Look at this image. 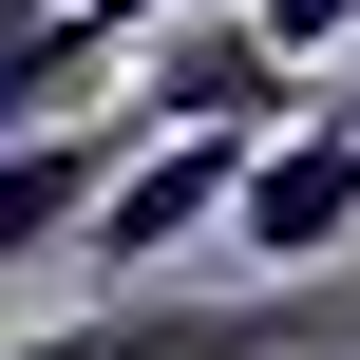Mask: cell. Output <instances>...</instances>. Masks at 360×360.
Wrapping results in <instances>:
<instances>
[{"instance_id": "8", "label": "cell", "mask_w": 360, "mask_h": 360, "mask_svg": "<svg viewBox=\"0 0 360 360\" xmlns=\"http://www.w3.org/2000/svg\"><path fill=\"white\" fill-rule=\"evenodd\" d=\"M133 19H152V0H133Z\"/></svg>"}, {"instance_id": "7", "label": "cell", "mask_w": 360, "mask_h": 360, "mask_svg": "<svg viewBox=\"0 0 360 360\" xmlns=\"http://www.w3.org/2000/svg\"><path fill=\"white\" fill-rule=\"evenodd\" d=\"M247 19H266L285 57H323V38H360V0H247Z\"/></svg>"}, {"instance_id": "4", "label": "cell", "mask_w": 360, "mask_h": 360, "mask_svg": "<svg viewBox=\"0 0 360 360\" xmlns=\"http://www.w3.org/2000/svg\"><path fill=\"white\" fill-rule=\"evenodd\" d=\"M228 152H247V133H133V152L95 171V209H76V266H95V285H152V266L228 209Z\"/></svg>"}, {"instance_id": "2", "label": "cell", "mask_w": 360, "mask_h": 360, "mask_svg": "<svg viewBox=\"0 0 360 360\" xmlns=\"http://www.w3.org/2000/svg\"><path fill=\"white\" fill-rule=\"evenodd\" d=\"M114 76H133V95H114L133 133H266V114H304V57H285L266 19H209V0H190V19L152 0Z\"/></svg>"}, {"instance_id": "5", "label": "cell", "mask_w": 360, "mask_h": 360, "mask_svg": "<svg viewBox=\"0 0 360 360\" xmlns=\"http://www.w3.org/2000/svg\"><path fill=\"white\" fill-rule=\"evenodd\" d=\"M114 152H133V114H114V95H95V114H38V133H0V266H57Z\"/></svg>"}, {"instance_id": "1", "label": "cell", "mask_w": 360, "mask_h": 360, "mask_svg": "<svg viewBox=\"0 0 360 360\" xmlns=\"http://www.w3.org/2000/svg\"><path fill=\"white\" fill-rule=\"evenodd\" d=\"M266 285H304V266H342L360 247V95H304V114H266L247 152H228V209H209Z\"/></svg>"}, {"instance_id": "3", "label": "cell", "mask_w": 360, "mask_h": 360, "mask_svg": "<svg viewBox=\"0 0 360 360\" xmlns=\"http://www.w3.org/2000/svg\"><path fill=\"white\" fill-rule=\"evenodd\" d=\"M0 360H304V285H95Z\"/></svg>"}, {"instance_id": "6", "label": "cell", "mask_w": 360, "mask_h": 360, "mask_svg": "<svg viewBox=\"0 0 360 360\" xmlns=\"http://www.w3.org/2000/svg\"><path fill=\"white\" fill-rule=\"evenodd\" d=\"M114 57H133V0H0V133L95 114V95H114Z\"/></svg>"}]
</instances>
